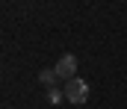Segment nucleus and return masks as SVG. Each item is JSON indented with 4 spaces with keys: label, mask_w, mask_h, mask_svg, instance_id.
I'll use <instances>...</instances> for the list:
<instances>
[{
    "label": "nucleus",
    "mask_w": 127,
    "mask_h": 109,
    "mask_svg": "<svg viewBox=\"0 0 127 109\" xmlns=\"http://www.w3.org/2000/svg\"><path fill=\"white\" fill-rule=\"evenodd\" d=\"M65 100L68 103H86L89 100V86H86V80H80V77H74V80H68L65 83Z\"/></svg>",
    "instance_id": "f257e3e1"
},
{
    "label": "nucleus",
    "mask_w": 127,
    "mask_h": 109,
    "mask_svg": "<svg viewBox=\"0 0 127 109\" xmlns=\"http://www.w3.org/2000/svg\"><path fill=\"white\" fill-rule=\"evenodd\" d=\"M53 71H56V77H59V80H65V83H68V80H74V77H77V56L62 53Z\"/></svg>",
    "instance_id": "f03ea898"
},
{
    "label": "nucleus",
    "mask_w": 127,
    "mask_h": 109,
    "mask_svg": "<svg viewBox=\"0 0 127 109\" xmlns=\"http://www.w3.org/2000/svg\"><path fill=\"white\" fill-rule=\"evenodd\" d=\"M56 80H59V77H56L53 68H44V71L38 74V83H41L44 88H56Z\"/></svg>",
    "instance_id": "7ed1b4c3"
},
{
    "label": "nucleus",
    "mask_w": 127,
    "mask_h": 109,
    "mask_svg": "<svg viewBox=\"0 0 127 109\" xmlns=\"http://www.w3.org/2000/svg\"><path fill=\"white\" fill-rule=\"evenodd\" d=\"M62 97H65V91H59V88H47V100H50V103H59Z\"/></svg>",
    "instance_id": "20e7f679"
}]
</instances>
